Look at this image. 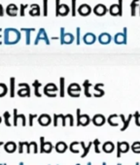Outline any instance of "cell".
<instances>
[{
	"label": "cell",
	"mask_w": 140,
	"mask_h": 165,
	"mask_svg": "<svg viewBox=\"0 0 140 165\" xmlns=\"http://www.w3.org/2000/svg\"><path fill=\"white\" fill-rule=\"evenodd\" d=\"M3 118H4V123H5V125L6 126H11V123H10V118H11V115H10V113L8 111L4 112V114H3Z\"/></svg>",
	"instance_id": "36"
},
{
	"label": "cell",
	"mask_w": 140,
	"mask_h": 165,
	"mask_svg": "<svg viewBox=\"0 0 140 165\" xmlns=\"http://www.w3.org/2000/svg\"><path fill=\"white\" fill-rule=\"evenodd\" d=\"M64 82L65 79L63 77L59 78V95L61 97H64Z\"/></svg>",
	"instance_id": "32"
},
{
	"label": "cell",
	"mask_w": 140,
	"mask_h": 165,
	"mask_svg": "<svg viewBox=\"0 0 140 165\" xmlns=\"http://www.w3.org/2000/svg\"><path fill=\"white\" fill-rule=\"evenodd\" d=\"M92 121L95 126H102V125L105 123L106 118H105L104 116L101 115V114H96L95 117L92 118Z\"/></svg>",
	"instance_id": "15"
},
{
	"label": "cell",
	"mask_w": 140,
	"mask_h": 165,
	"mask_svg": "<svg viewBox=\"0 0 140 165\" xmlns=\"http://www.w3.org/2000/svg\"><path fill=\"white\" fill-rule=\"evenodd\" d=\"M32 85L34 87V94H35V96H36V97H41L42 94L39 92V88H40V87L42 85V84H41V82H40L38 80H35L34 82H33Z\"/></svg>",
	"instance_id": "27"
},
{
	"label": "cell",
	"mask_w": 140,
	"mask_h": 165,
	"mask_svg": "<svg viewBox=\"0 0 140 165\" xmlns=\"http://www.w3.org/2000/svg\"><path fill=\"white\" fill-rule=\"evenodd\" d=\"M111 40H112L111 35H110L109 33H107V32H103V33H101V34L98 36V41L102 45L109 44V43L111 42Z\"/></svg>",
	"instance_id": "17"
},
{
	"label": "cell",
	"mask_w": 140,
	"mask_h": 165,
	"mask_svg": "<svg viewBox=\"0 0 140 165\" xmlns=\"http://www.w3.org/2000/svg\"><path fill=\"white\" fill-rule=\"evenodd\" d=\"M77 145H79V142H72V143L70 144V147H69L70 151H72L73 154H79L80 151L76 150V148H74V146H77Z\"/></svg>",
	"instance_id": "38"
},
{
	"label": "cell",
	"mask_w": 140,
	"mask_h": 165,
	"mask_svg": "<svg viewBox=\"0 0 140 165\" xmlns=\"http://www.w3.org/2000/svg\"><path fill=\"white\" fill-rule=\"evenodd\" d=\"M70 13V8L68 5L61 4V0H56V16H65Z\"/></svg>",
	"instance_id": "2"
},
{
	"label": "cell",
	"mask_w": 140,
	"mask_h": 165,
	"mask_svg": "<svg viewBox=\"0 0 140 165\" xmlns=\"http://www.w3.org/2000/svg\"><path fill=\"white\" fill-rule=\"evenodd\" d=\"M132 117L135 118V125H136V126L140 127V121H139V120H140V113L138 111H136L135 113L132 115Z\"/></svg>",
	"instance_id": "41"
},
{
	"label": "cell",
	"mask_w": 140,
	"mask_h": 165,
	"mask_svg": "<svg viewBox=\"0 0 140 165\" xmlns=\"http://www.w3.org/2000/svg\"><path fill=\"white\" fill-rule=\"evenodd\" d=\"M81 87L78 85V84H76V82H72V84H70L69 85V87L67 88V91H72V92H80L81 91Z\"/></svg>",
	"instance_id": "30"
},
{
	"label": "cell",
	"mask_w": 140,
	"mask_h": 165,
	"mask_svg": "<svg viewBox=\"0 0 140 165\" xmlns=\"http://www.w3.org/2000/svg\"><path fill=\"white\" fill-rule=\"evenodd\" d=\"M135 165H139V162H136V163H135Z\"/></svg>",
	"instance_id": "56"
},
{
	"label": "cell",
	"mask_w": 140,
	"mask_h": 165,
	"mask_svg": "<svg viewBox=\"0 0 140 165\" xmlns=\"http://www.w3.org/2000/svg\"><path fill=\"white\" fill-rule=\"evenodd\" d=\"M103 84H96L95 85V90H96L98 92V93H96V94H93V96L95 97H101L104 95V90H102L101 88H99V87H103Z\"/></svg>",
	"instance_id": "31"
},
{
	"label": "cell",
	"mask_w": 140,
	"mask_h": 165,
	"mask_svg": "<svg viewBox=\"0 0 140 165\" xmlns=\"http://www.w3.org/2000/svg\"><path fill=\"white\" fill-rule=\"evenodd\" d=\"M5 143H4V142H2V141H0V147H1L2 146V145H4Z\"/></svg>",
	"instance_id": "52"
},
{
	"label": "cell",
	"mask_w": 140,
	"mask_h": 165,
	"mask_svg": "<svg viewBox=\"0 0 140 165\" xmlns=\"http://www.w3.org/2000/svg\"><path fill=\"white\" fill-rule=\"evenodd\" d=\"M131 150H132L133 153L140 154V142L139 141H136V142H134V143L132 144Z\"/></svg>",
	"instance_id": "37"
},
{
	"label": "cell",
	"mask_w": 140,
	"mask_h": 165,
	"mask_svg": "<svg viewBox=\"0 0 140 165\" xmlns=\"http://www.w3.org/2000/svg\"><path fill=\"white\" fill-rule=\"evenodd\" d=\"M43 15L48 16V0H43Z\"/></svg>",
	"instance_id": "40"
},
{
	"label": "cell",
	"mask_w": 140,
	"mask_h": 165,
	"mask_svg": "<svg viewBox=\"0 0 140 165\" xmlns=\"http://www.w3.org/2000/svg\"><path fill=\"white\" fill-rule=\"evenodd\" d=\"M55 148L58 154H64L65 151H67L68 147L64 142H58V143H56Z\"/></svg>",
	"instance_id": "21"
},
{
	"label": "cell",
	"mask_w": 140,
	"mask_h": 165,
	"mask_svg": "<svg viewBox=\"0 0 140 165\" xmlns=\"http://www.w3.org/2000/svg\"><path fill=\"white\" fill-rule=\"evenodd\" d=\"M76 165H81V164H79V163H78V164H76Z\"/></svg>",
	"instance_id": "59"
},
{
	"label": "cell",
	"mask_w": 140,
	"mask_h": 165,
	"mask_svg": "<svg viewBox=\"0 0 140 165\" xmlns=\"http://www.w3.org/2000/svg\"><path fill=\"white\" fill-rule=\"evenodd\" d=\"M77 113V125H82V126H87L91 123V118L89 117V115H81V110L77 109L76 111Z\"/></svg>",
	"instance_id": "5"
},
{
	"label": "cell",
	"mask_w": 140,
	"mask_h": 165,
	"mask_svg": "<svg viewBox=\"0 0 140 165\" xmlns=\"http://www.w3.org/2000/svg\"><path fill=\"white\" fill-rule=\"evenodd\" d=\"M99 144H100V141H99L98 139H95V141L92 142V145L95 146V151L96 154H99V153H100V150L98 148Z\"/></svg>",
	"instance_id": "42"
},
{
	"label": "cell",
	"mask_w": 140,
	"mask_h": 165,
	"mask_svg": "<svg viewBox=\"0 0 140 165\" xmlns=\"http://www.w3.org/2000/svg\"><path fill=\"white\" fill-rule=\"evenodd\" d=\"M13 115H14V121H13V125L14 126H17L18 125V120L19 118H21L22 121V126H25L26 124V118H25V115H18V109H14L13 110Z\"/></svg>",
	"instance_id": "13"
},
{
	"label": "cell",
	"mask_w": 140,
	"mask_h": 165,
	"mask_svg": "<svg viewBox=\"0 0 140 165\" xmlns=\"http://www.w3.org/2000/svg\"><path fill=\"white\" fill-rule=\"evenodd\" d=\"M10 96L11 97H15V88H16V79L14 77H12L10 79Z\"/></svg>",
	"instance_id": "28"
},
{
	"label": "cell",
	"mask_w": 140,
	"mask_h": 165,
	"mask_svg": "<svg viewBox=\"0 0 140 165\" xmlns=\"http://www.w3.org/2000/svg\"><path fill=\"white\" fill-rule=\"evenodd\" d=\"M80 145H81L82 146V148H83V154H81V157L82 158H84V157H86L87 156V154H89V148H91V147L92 146V142H89V144H88V146H85V143L84 142H80L79 143Z\"/></svg>",
	"instance_id": "23"
},
{
	"label": "cell",
	"mask_w": 140,
	"mask_h": 165,
	"mask_svg": "<svg viewBox=\"0 0 140 165\" xmlns=\"http://www.w3.org/2000/svg\"><path fill=\"white\" fill-rule=\"evenodd\" d=\"M19 88V90H18V95L19 97H30V87H29L28 84H21L18 85Z\"/></svg>",
	"instance_id": "8"
},
{
	"label": "cell",
	"mask_w": 140,
	"mask_h": 165,
	"mask_svg": "<svg viewBox=\"0 0 140 165\" xmlns=\"http://www.w3.org/2000/svg\"><path fill=\"white\" fill-rule=\"evenodd\" d=\"M107 12H108V8L106 7L104 4H101V3L95 5V7L93 8V13H95V14L96 16H104Z\"/></svg>",
	"instance_id": "11"
},
{
	"label": "cell",
	"mask_w": 140,
	"mask_h": 165,
	"mask_svg": "<svg viewBox=\"0 0 140 165\" xmlns=\"http://www.w3.org/2000/svg\"><path fill=\"white\" fill-rule=\"evenodd\" d=\"M58 87L55 85V84H53V82H50V84H47L45 85V88H44V91H52V92H55L56 93V91H58Z\"/></svg>",
	"instance_id": "29"
},
{
	"label": "cell",
	"mask_w": 140,
	"mask_h": 165,
	"mask_svg": "<svg viewBox=\"0 0 140 165\" xmlns=\"http://www.w3.org/2000/svg\"><path fill=\"white\" fill-rule=\"evenodd\" d=\"M3 165H6V164H5V163H3Z\"/></svg>",
	"instance_id": "60"
},
{
	"label": "cell",
	"mask_w": 140,
	"mask_h": 165,
	"mask_svg": "<svg viewBox=\"0 0 140 165\" xmlns=\"http://www.w3.org/2000/svg\"><path fill=\"white\" fill-rule=\"evenodd\" d=\"M83 87H84V90H85V95L87 97H92V94L89 93V88L92 87V85L89 84V80H86L84 82V84H83Z\"/></svg>",
	"instance_id": "33"
},
{
	"label": "cell",
	"mask_w": 140,
	"mask_h": 165,
	"mask_svg": "<svg viewBox=\"0 0 140 165\" xmlns=\"http://www.w3.org/2000/svg\"><path fill=\"white\" fill-rule=\"evenodd\" d=\"M1 32H2V28H0V45L2 44V41H1V38H2V34H1Z\"/></svg>",
	"instance_id": "51"
},
{
	"label": "cell",
	"mask_w": 140,
	"mask_h": 165,
	"mask_svg": "<svg viewBox=\"0 0 140 165\" xmlns=\"http://www.w3.org/2000/svg\"><path fill=\"white\" fill-rule=\"evenodd\" d=\"M102 165H106V163H105V162H103V163H102Z\"/></svg>",
	"instance_id": "58"
},
{
	"label": "cell",
	"mask_w": 140,
	"mask_h": 165,
	"mask_svg": "<svg viewBox=\"0 0 140 165\" xmlns=\"http://www.w3.org/2000/svg\"><path fill=\"white\" fill-rule=\"evenodd\" d=\"M17 148H18V147H17L15 142H13V141H9V142H7V143L4 144V150L6 153H8V154L14 153Z\"/></svg>",
	"instance_id": "19"
},
{
	"label": "cell",
	"mask_w": 140,
	"mask_h": 165,
	"mask_svg": "<svg viewBox=\"0 0 140 165\" xmlns=\"http://www.w3.org/2000/svg\"><path fill=\"white\" fill-rule=\"evenodd\" d=\"M126 37H128V28L124 27V32H119L114 36V42L116 44H126Z\"/></svg>",
	"instance_id": "7"
},
{
	"label": "cell",
	"mask_w": 140,
	"mask_h": 165,
	"mask_svg": "<svg viewBox=\"0 0 140 165\" xmlns=\"http://www.w3.org/2000/svg\"><path fill=\"white\" fill-rule=\"evenodd\" d=\"M70 114H68V115H66V116H63L62 114H61V115H58V117H59V118H61L62 120V126H65L66 125V123H65V121H66V118H70Z\"/></svg>",
	"instance_id": "43"
},
{
	"label": "cell",
	"mask_w": 140,
	"mask_h": 165,
	"mask_svg": "<svg viewBox=\"0 0 140 165\" xmlns=\"http://www.w3.org/2000/svg\"><path fill=\"white\" fill-rule=\"evenodd\" d=\"M138 9H139V15H140V4H139V7H138Z\"/></svg>",
	"instance_id": "54"
},
{
	"label": "cell",
	"mask_w": 140,
	"mask_h": 165,
	"mask_svg": "<svg viewBox=\"0 0 140 165\" xmlns=\"http://www.w3.org/2000/svg\"><path fill=\"white\" fill-rule=\"evenodd\" d=\"M8 92L7 85L3 82H0V97H4Z\"/></svg>",
	"instance_id": "34"
},
{
	"label": "cell",
	"mask_w": 140,
	"mask_h": 165,
	"mask_svg": "<svg viewBox=\"0 0 140 165\" xmlns=\"http://www.w3.org/2000/svg\"><path fill=\"white\" fill-rule=\"evenodd\" d=\"M1 121H2V118L0 117V123H1Z\"/></svg>",
	"instance_id": "55"
},
{
	"label": "cell",
	"mask_w": 140,
	"mask_h": 165,
	"mask_svg": "<svg viewBox=\"0 0 140 165\" xmlns=\"http://www.w3.org/2000/svg\"><path fill=\"white\" fill-rule=\"evenodd\" d=\"M19 165H25V163H23V162H19Z\"/></svg>",
	"instance_id": "53"
},
{
	"label": "cell",
	"mask_w": 140,
	"mask_h": 165,
	"mask_svg": "<svg viewBox=\"0 0 140 165\" xmlns=\"http://www.w3.org/2000/svg\"><path fill=\"white\" fill-rule=\"evenodd\" d=\"M25 145L26 146V153H27V154H30V147H31V144H30V143H27V142H25Z\"/></svg>",
	"instance_id": "49"
},
{
	"label": "cell",
	"mask_w": 140,
	"mask_h": 165,
	"mask_svg": "<svg viewBox=\"0 0 140 165\" xmlns=\"http://www.w3.org/2000/svg\"><path fill=\"white\" fill-rule=\"evenodd\" d=\"M28 5L27 4H21V8H19V15L22 16H25V9L27 8Z\"/></svg>",
	"instance_id": "44"
},
{
	"label": "cell",
	"mask_w": 140,
	"mask_h": 165,
	"mask_svg": "<svg viewBox=\"0 0 140 165\" xmlns=\"http://www.w3.org/2000/svg\"><path fill=\"white\" fill-rule=\"evenodd\" d=\"M29 15L31 16H40V7L38 4H32L31 8L29 10Z\"/></svg>",
	"instance_id": "25"
},
{
	"label": "cell",
	"mask_w": 140,
	"mask_h": 165,
	"mask_svg": "<svg viewBox=\"0 0 140 165\" xmlns=\"http://www.w3.org/2000/svg\"><path fill=\"white\" fill-rule=\"evenodd\" d=\"M61 44H72L73 41L75 40L74 35L72 33H65L64 32V27H61Z\"/></svg>",
	"instance_id": "4"
},
{
	"label": "cell",
	"mask_w": 140,
	"mask_h": 165,
	"mask_svg": "<svg viewBox=\"0 0 140 165\" xmlns=\"http://www.w3.org/2000/svg\"><path fill=\"white\" fill-rule=\"evenodd\" d=\"M83 41L87 45H92L96 41V36L92 32H88L83 36Z\"/></svg>",
	"instance_id": "16"
},
{
	"label": "cell",
	"mask_w": 140,
	"mask_h": 165,
	"mask_svg": "<svg viewBox=\"0 0 140 165\" xmlns=\"http://www.w3.org/2000/svg\"><path fill=\"white\" fill-rule=\"evenodd\" d=\"M80 31H81V28H76V43H77V45H80Z\"/></svg>",
	"instance_id": "46"
},
{
	"label": "cell",
	"mask_w": 140,
	"mask_h": 165,
	"mask_svg": "<svg viewBox=\"0 0 140 165\" xmlns=\"http://www.w3.org/2000/svg\"><path fill=\"white\" fill-rule=\"evenodd\" d=\"M71 3H72V6H71V14L73 16H75L76 14H77V10H76V7H77V0H71Z\"/></svg>",
	"instance_id": "39"
},
{
	"label": "cell",
	"mask_w": 140,
	"mask_h": 165,
	"mask_svg": "<svg viewBox=\"0 0 140 165\" xmlns=\"http://www.w3.org/2000/svg\"><path fill=\"white\" fill-rule=\"evenodd\" d=\"M119 117L121 118V120L123 121V123H124V126H123V127L121 128V131H125V130L126 129V128L128 127V125H129V123H131V121L132 115H131V114L129 115V116H128V118H126H126H125V116L123 115V114H121V115H120Z\"/></svg>",
	"instance_id": "22"
},
{
	"label": "cell",
	"mask_w": 140,
	"mask_h": 165,
	"mask_svg": "<svg viewBox=\"0 0 140 165\" xmlns=\"http://www.w3.org/2000/svg\"><path fill=\"white\" fill-rule=\"evenodd\" d=\"M53 150V145L50 141L45 142V138L41 136L40 137V153L41 154H50Z\"/></svg>",
	"instance_id": "6"
},
{
	"label": "cell",
	"mask_w": 140,
	"mask_h": 165,
	"mask_svg": "<svg viewBox=\"0 0 140 165\" xmlns=\"http://www.w3.org/2000/svg\"><path fill=\"white\" fill-rule=\"evenodd\" d=\"M40 40H44L47 45H50V40H49L48 35H47V32L45 30V28H40L39 29V32H38L37 36H36V39L34 41V45H38Z\"/></svg>",
	"instance_id": "10"
},
{
	"label": "cell",
	"mask_w": 140,
	"mask_h": 165,
	"mask_svg": "<svg viewBox=\"0 0 140 165\" xmlns=\"http://www.w3.org/2000/svg\"><path fill=\"white\" fill-rule=\"evenodd\" d=\"M109 13L113 16H121L123 15V0H118V3H115V4L110 6Z\"/></svg>",
	"instance_id": "3"
},
{
	"label": "cell",
	"mask_w": 140,
	"mask_h": 165,
	"mask_svg": "<svg viewBox=\"0 0 140 165\" xmlns=\"http://www.w3.org/2000/svg\"><path fill=\"white\" fill-rule=\"evenodd\" d=\"M129 151L128 142H118L117 143V157H121V154H126Z\"/></svg>",
	"instance_id": "9"
},
{
	"label": "cell",
	"mask_w": 140,
	"mask_h": 165,
	"mask_svg": "<svg viewBox=\"0 0 140 165\" xmlns=\"http://www.w3.org/2000/svg\"><path fill=\"white\" fill-rule=\"evenodd\" d=\"M67 93L69 96L71 97H79L80 96V93L79 92H72V91H67Z\"/></svg>",
	"instance_id": "47"
},
{
	"label": "cell",
	"mask_w": 140,
	"mask_h": 165,
	"mask_svg": "<svg viewBox=\"0 0 140 165\" xmlns=\"http://www.w3.org/2000/svg\"><path fill=\"white\" fill-rule=\"evenodd\" d=\"M139 4H140V0H132L131 3V15L132 16H134L136 15V8L139 7Z\"/></svg>",
	"instance_id": "26"
},
{
	"label": "cell",
	"mask_w": 140,
	"mask_h": 165,
	"mask_svg": "<svg viewBox=\"0 0 140 165\" xmlns=\"http://www.w3.org/2000/svg\"><path fill=\"white\" fill-rule=\"evenodd\" d=\"M119 116L117 115V114H112L111 116H109V118H107V121H108V123L111 125V126H118L119 123H113V120L116 118H118Z\"/></svg>",
	"instance_id": "35"
},
{
	"label": "cell",
	"mask_w": 140,
	"mask_h": 165,
	"mask_svg": "<svg viewBox=\"0 0 140 165\" xmlns=\"http://www.w3.org/2000/svg\"><path fill=\"white\" fill-rule=\"evenodd\" d=\"M23 146H25V145H23V142H19V150H18V151H19V154H22L23 153Z\"/></svg>",
	"instance_id": "48"
},
{
	"label": "cell",
	"mask_w": 140,
	"mask_h": 165,
	"mask_svg": "<svg viewBox=\"0 0 140 165\" xmlns=\"http://www.w3.org/2000/svg\"><path fill=\"white\" fill-rule=\"evenodd\" d=\"M49 165H50V164H49Z\"/></svg>",
	"instance_id": "61"
},
{
	"label": "cell",
	"mask_w": 140,
	"mask_h": 165,
	"mask_svg": "<svg viewBox=\"0 0 140 165\" xmlns=\"http://www.w3.org/2000/svg\"><path fill=\"white\" fill-rule=\"evenodd\" d=\"M38 116L36 114H33V115H29V121H28V124L29 126H33V120H34L35 118H37Z\"/></svg>",
	"instance_id": "45"
},
{
	"label": "cell",
	"mask_w": 140,
	"mask_h": 165,
	"mask_svg": "<svg viewBox=\"0 0 140 165\" xmlns=\"http://www.w3.org/2000/svg\"><path fill=\"white\" fill-rule=\"evenodd\" d=\"M92 7L89 4H82L78 7V13L82 16H87L92 13Z\"/></svg>",
	"instance_id": "12"
},
{
	"label": "cell",
	"mask_w": 140,
	"mask_h": 165,
	"mask_svg": "<svg viewBox=\"0 0 140 165\" xmlns=\"http://www.w3.org/2000/svg\"><path fill=\"white\" fill-rule=\"evenodd\" d=\"M37 121L42 126H48V125L52 123V118L50 117V115L48 114H42L37 118Z\"/></svg>",
	"instance_id": "14"
},
{
	"label": "cell",
	"mask_w": 140,
	"mask_h": 165,
	"mask_svg": "<svg viewBox=\"0 0 140 165\" xmlns=\"http://www.w3.org/2000/svg\"><path fill=\"white\" fill-rule=\"evenodd\" d=\"M18 12H19L18 7L15 4H13V3L9 4L7 6V8H6V14L10 16H16L18 15Z\"/></svg>",
	"instance_id": "18"
},
{
	"label": "cell",
	"mask_w": 140,
	"mask_h": 165,
	"mask_svg": "<svg viewBox=\"0 0 140 165\" xmlns=\"http://www.w3.org/2000/svg\"><path fill=\"white\" fill-rule=\"evenodd\" d=\"M115 150V146L114 144L112 143L111 141H108V142H105L104 144H103L102 146V151H104L106 154H111L113 153Z\"/></svg>",
	"instance_id": "20"
},
{
	"label": "cell",
	"mask_w": 140,
	"mask_h": 165,
	"mask_svg": "<svg viewBox=\"0 0 140 165\" xmlns=\"http://www.w3.org/2000/svg\"><path fill=\"white\" fill-rule=\"evenodd\" d=\"M4 44L6 45H15L21 40V32L16 28L8 27L4 29Z\"/></svg>",
	"instance_id": "1"
},
{
	"label": "cell",
	"mask_w": 140,
	"mask_h": 165,
	"mask_svg": "<svg viewBox=\"0 0 140 165\" xmlns=\"http://www.w3.org/2000/svg\"><path fill=\"white\" fill-rule=\"evenodd\" d=\"M22 31H25V34H26V37H25V44L26 45H30L31 43V39H30V33L32 31H35V28H21Z\"/></svg>",
	"instance_id": "24"
},
{
	"label": "cell",
	"mask_w": 140,
	"mask_h": 165,
	"mask_svg": "<svg viewBox=\"0 0 140 165\" xmlns=\"http://www.w3.org/2000/svg\"><path fill=\"white\" fill-rule=\"evenodd\" d=\"M88 165H92V163L91 162H88Z\"/></svg>",
	"instance_id": "57"
},
{
	"label": "cell",
	"mask_w": 140,
	"mask_h": 165,
	"mask_svg": "<svg viewBox=\"0 0 140 165\" xmlns=\"http://www.w3.org/2000/svg\"><path fill=\"white\" fill-rule=\"evenodd\" d=\"M44 94L48 97H56V93H50V92H48V91H44Z\"/></svg>",
	"instance_id": "50"
}]
</instances>
